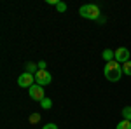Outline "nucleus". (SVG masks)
<instances>
[{
    "instance_id": "obj_1",
    "label": "nucleus",
    "mask_w": 131,
    "mask_h": 129,
    "mask_svg": "<svg viewBox=\"0 0 131 129\" xmlns=\"http://www.w3.org/2000/svg\"><path fill=\"white\" fill-rule=\"evenodd\" d=\"M122 65L121 63H117V61H108V63H105V68H103V75H105V79L108 80V82H119L122 77Z\"/></svg>"
},
{
    "instance_id": "obj_2",
    "label": "nucleus",
    "mask_w": 131,
    "mask_h": 129,
    "mask_svg": "<svg viewBox=\"0 0 131 129\" xmlns=\"http://www.w3.org/2000/svg\"><path fill=\"white\" fill-rule=\"evenodd\" d=\"M79 14H81L84 19H98L100 18V7L94 5V4H86L79 9Z\"/></svg>"
},
{
    "instance_id": "obj_3",
    "label": "nucleus",
    "mask_w": 131,
    "mask_h": 129,
    "mask_svg": "<svg viewBox=\"0 0 131 129\" xmlns=\"http://www.w3.org/2000/svg\"><path fill=\"white\" fill-rule=\"evenodd\" d=\"M52 82V75H51L47 70H37L35 72V84H39V86H47Z\"/></svg>"
},
{
    "instance_id": "obj_4",
    "label": "nucleus",
    "mask_w": 131,
    "mask_h": 129,
    "mask_svg": "<svg viewBox=\"0 0 131 129\" xmlns=\"http://www.w3.org/2000/svg\"><path fill=\"white\" fill-rule=\"evenodd\" d=\"M33 84H35V75L30 73V72H25V73H21L18 77V86L19 87H28L30 89Z\"/></svg>"
},
{
    "instance_id": "obj_5",
    "label": "nucleus",
    "mask_w": 131,
    "mask_h": 129,
    "mask_svg": "<svg viewBox=\"0 0 131 129\" xmlns=\"http://www.w3.org/2000/svg\"><path fill=\"white\" fill-rule=\"evenodd\" d=\"M28 94H30L31 99H35V101H39L40 103L42 99L46 98V92H44V87L39 86V84H33L30 89H28Z\"/></svg>"
},
{
    "instance_id": "obj_6",
    "label": "nucleus",
    "mask_w": 131,
    "mask_h": 129,
    "mask_svg": "<svg viewBox=\"0 0 131 129\" xmlns=\"http://www.w3.org/2000/svg\"><path fill=\"white\" fill-rule=\"evenodd\" d=\"M115 61L121 63V65L128 63L129 61V51L126 49V47H119V49L115 51Z\"/></svg>"
},
{
    "instance_id": "obj_7",
    "label": "nucleus",
    "mask_w": 131,
    "mask_h": 129,
    "mask_svg": "<svg viewBox=\"0 0 131 129\" xmlns=\"http://www.w3.org/2000/svg\"><path fill=\"white\" fill-rule=\"evenodd\" d=\"M101 58L105 60V63H108V61H114V60H115V51L105 49V51H103V54H101Z\"/></svg>"
},
{
    "instance_id": "obj_8",
    "label": "nucleus",
    "mask_w": 131,
    "mask_h": 129,
    "mask_svg": "<svg viewBox=\"0 0 131 129\" xmlns=\"http://www.w3.org/2000/svg\"><path fill=\"white\" fill-rule=\"evenodd\" d=\"M115 129H131V120H126L122 119L117 126H115Z\"/></svg>"
},
{
    "instance_id": "obj_9",
    "label": "nucleus",
    "mask_w": 131,
    "mask_h": 129,
    "mask_svg": "<svg viewBox=\"0 0 131 129\" xmlns=\"http://www.w3.org/2000/svg\"><path fill=\"white\" fill-rule=\"evenodd\" d=\"M40 107H42L44 110H49L51 107H52V101H51L49 98H44V99L40 101Z\"/></svg>"
},
{
    "instance_id": "obj_10",
    "label": "nucleus",
    "mask_w": 131,
    "mask_h": 129,
    "mask_svg": "<svg viewBox=\"0 0 131 129\" xmlns=\"http://www.w3.org/2000/svg\"><path fill=\"white\" fill-rule=\"evenodd\" d=\"M122 119L131 120V107H124L122 108Z\"/></svg>"
},
{
    "instance_id": "obj_11",
    "label": "nucleus",
    "mask_w": 131,
    "mask_h": 129,
    "mask_svg": "<svg viewBox=\"0 0 131 129\" xmlns=\"http://www.w3.org/2000/svg\"><path fill=\"white\" fill-rule=\"evenodd\" d=\"M122 72H124V75H131V60L122 65Z\"/></svg>"
},
{
    "instance_id": "obj_12",
    "label": "nucleus",
    "mask_w": 131,
    "mask_h": 129,
    "mask_svg": "<svg viewBox=\"0 0 131 129\" xmlns=\"http://www.w3.org/2000/svg\"><path fill=\"white\" fill-rule=\"evenodd\" d=\"M56 9H58V12H65V10H67V4L58 2V4H56Z\"/></svg>"
},
{
    "instance_id": "obj_13",
    "label": "nucleus",
    "mask_w": 131,
    "mask_h": 129,
    "mask_svg": "<svg viewBox=\"0 0 131 129\" xmlns=\"http://www.w3.org/2000/svg\"><path fill=\"white\" fill-rule=\"evenodd\" d=\"M40 120V113H33L30 117V122H39Z\"/></svg>"
},
{
    "instance_id": "obj_14",
    "label": "nucleus",
    "mask_w": 131,
    "mask_h": 129,
    "mask_svg": "<svg viewBox=\"0 0 131 129\" xmlns=\"http://www.w3.org/2000/svg\"><path fill=\"white\" fill-rule=\"evenodd\" d=\"M42 129H58V126H56V124H52V122H49V124H46Z\"/></svg>"
},
{
    "instance_id": "obj_15",
    "label": "nucleus",
    "mask_w": 131,
    "mask_h": 129,
    "mask_svg": "<svg viewBox=\"0 0 131 129\" xmlns=\"http://www.w3.org/2000/svg\"><path fill=\"white\" fill-rule=\"evenodd\" d=\"M35 68H39V65H31V63L28 65V72H30V73H31V72H33Z\"/></svg>"
},
{
    "instance_id": "obj_16",
    "label": "nucleus",
    "mask_w": 131,
    "mask_h": 129,
    "mask_svg": "<svg viewBox=\"0 0 131 129\" xmlns=\"http://www.w3.org/2000/svg\"><path fill=\"white\" fill-rule=\"evenodd\" d=\"M39 68H40V70H46V61H39Z\"/></svg>"
}]
</instances>
